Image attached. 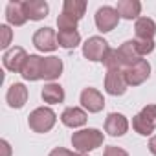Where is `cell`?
Returning <instances> with one entry per match:
<instances>
[{
	"instance_id": "obj_1",
	"label": "cell",
	"mask_w": 156,
	"mask_h": 156,
	"mask_svg": "<svg viewBox=\"0 0 156 156\" xmlns=\"http://www.w3.org/2000/svg\"><path fill=\"white\" fill-rule=\"evenodd\" d=\"M103 132L98 130V129H83V130H77L72 134V145L77 152H88V151H94L98 147L103 145Z\"/></svg>"
},
{
	"instance_id": "obj_2",
	"label": "cell",
	"mask_w": 156,
	"mask_h": 156,
	"mask_svg": "<svg viewBox=\"0 0 156 156\" xmlns=\"http://www.w3.org/2000/svg\"><path fill=\"white\" fill-rule=\"evenodd\" d=\"M55 121H57V116H55V112H53L51 108H48V107H39V108H35V110L28 116V125H30V129H31L33 132H39V134H44V132L51 130L53 125H55Z\"/></svg>"
},
{
	"instance_id": "obj_3",
	"label": "cell",
	"mask_w": 156,
	"mask_h": 156,
	"mask_svg": "<svg viewBox=\"0 0 156 156\" xmlns=\"http://www.w3.org/2000/svg\"><path fill=\"white\" fill-rule=\"evenodd\" d=\"M108 50H110L108 42L103 37H98V35L96 37H90L83 44V55L88 61H92V62H103V59L108 53Z\"/></svg>"
},
{
	"instance_id": "obj_4",
	"label": "cell",
	"mask_w": 156,
	"mask_h": 156,
	"mask_svg": "<svg viewBox=\"0 0 156 156\" xmlns=\"http://www.w3.org/2000/svg\"><path fill=\"white\" fill-rule=\"evenodd\" d=\"M125 72V79H127V85L129 87H138L141 83H145L151 75V64L147 59H140L136 64L129 66L123 70Z\"/></svg>"
},
{
	"instance_id": "obj_5",
	"label": "cell",
	"mask_w": 156,
	"mask_h": 156,
	"mask_svg": "<svg viewBox=\"0 0 156 156\" xmlns=\"http://www.w3.org/2000/svg\"><path fill=\"white\" fill-rule=\"evenodd\" d=\"M94 20H96V26H98L99 31L108 33V31H112V30L118 26V22H119V15H118L116 8L103 6V8H99V9L96 11Z\"/></svg>"
},
{
	"instance_id": "obj_6",
	"label": "cell",
	"mask_w": 156,
	"mask_h": 156,
	"mask_svg": "<svg viewBox=\"0 0 156 156\" xmlns=\"http://www.w3.org/2000/svg\"><path fill=\"white\" fill-rule=\"evenodd\" d=\"M127 79L123 70H108L105 75V90L110 96H123L127 92Z\"/></svg>"
},
{
	"instance_id": "obj_7",
	"label": "cell",
	"mask_w": 156,
	"mask_h": 156,
	"mask_svg": "<svg viewBox=\"0 0 156 156\" xmlns=\"http://www.w3.org/2000/svg\"><path fill=\"white\" fill-rule=\"evenodd\" d=\"M33 46L39 51H55L59 48L55 31L51 28H39L33 33Z\"/></svg>"
},
{
	"instance_id": "obj_8",
	"label": "cell",
	"mask_w": 156,
	"mask_h": 156,
	"mask_svg": "<svg viewBox=\"0 0 156 156\" xmlns=\"http://www.w3.org/2000/svg\"><path fill=\"white\" fill-rule=\"evenodd\" d=\"M28 53H26V50L24 48H20V46H13V48H9L6 53H4V57H2V61H4V68L6 70H9V72H22V68H24V64H26V61H28Z\"/></svg>"
},
{
	"instance_id": "obj_9",
	"label": "cell",
	"mask_w": 156,
	"mask_h": 156,
	"mask_svg": "<svg viewBox=\"0 0 156 156\" xmlns=\"http://www.w3.org/2000/svg\"><path fill=\"white\" fill-rule=\"evenodd\" d=\"M79 101H81L83 108L88 110V112H92V114L101 112L103 107H105V98H103V94H101L98 88H85V90L81 92Z\"/></svg>"
},
{
	"instance_id": "obj_10",
	"label": "cell",
	"mask_w": 156,
	"mask_h": 156,
	"mask_svg": "<svg viewBox=\"0 0 156 156\" xmlns=\"http://www.w3.org/2000/svg\"><path fill=\"white\" fill-rule=\"evenodd\" d=\"M105 130L112 138L123 136L129 130V119L123 114H119V112H110L107 116V119H105Z\"/></svg>"
},
{
	"instance_id": "obj_11",
	"label": "cell",
	"mask_w": 156,
	"mask_h": 156,
	"mask_svg": "<svg viewBox=\"0 0 156 156\" xmlns=\"http://www.w3.org/2000/svg\"><path fill=\"white\" fill-rule=\"evenodd\" d=\"M22 9L28 20H42L44 17H48V11H50L44 0H24Z\"/></svg>"
},
{
	"instance_id": "obj_12",
	"label": "cell",
	"mask_w": 156,
	"mask_h": 156,
	"mask_svg": "<svg viewBox=\"0 0 156 156\" xmlns=\"http://www.w3.org/2000/svg\"><path fill=\"white\" fill-rule=\"evenodd\" d=\"M88 116L83 108L79 107H68L64 108V112L61 114V121L64 127H70V129H77V127H83L87 123Z\"/></svg>"
},
{
	"instance_id": "obj_13",
	"label": "cell",
	"mask_w": 156,
	"mask_h": 156,
	"mask_svg": "<svg viewBox=\"0 0 156 156\" xmlns=\"http://www.w3.org/2000/svg\"><path fill=\"white\" fill-rule=\"evenodd\" d=\"M6 101H8V105L11 108H22L26 105V101H28V88L22 83H13L8 88Z\"/></svg>"
},
{
	"instance_id": "obj_14",
	"label": "cell",
	"mask_w": 156,
	"mask_h": 156,
	"mask_svg": "<svg viewBox=\"0 0 156 156\" xmlns=\"http://www.w3.org/2000/svg\"><path fill=\"white\" fill-rule=\"evenodd\" d=\"M20 75L24 77L26 81H39L42 79V57L39 55H30Z\"/></svg>"
},
{
	"instance_id": "obj_15",
	"label": "cell",
	"mask_w": 156,
	"mask_h": 156,
	"mask_svg": "<svg viewBox=\"0 0 156 156\" xmlns=\"http://www.w3.org/2000/svg\"><path fill=\"white\" fill-rule=\"evenodd\" d=\"M116 11L125 20H132V19L138 20L141 13V2L140 0H119L116 6Z\"/></svg>"
},
{
	"instance_id": "obj_16",
	"label": "cell",
	"mask_w": 156,
	"mask_h": 156,
	"mask_svg": "<svg viewBox=\"0 0 156 156\" xmlns=\"http://www.w3.org/2000/svg\"><path fill=\"white\" fill-rule=\"evenodd\" d=\"M61 73H62V61L59 57L51 55L42 59V79L53 81L57 77H61Z\"/></svg>"
},
{
	"instance_id": "obj_17",
	"label": "cell",
	"mask_w": 156,
	"mask_h": 156,
	"mask_svg": "<svg viewBox=\"0 0 156 156\" xmlns=\"http://www.w3.org/2000/svg\"><path fill=\"white\" fill-rule=\"evenodd\" d=\"M134 31L140 41H152V37L156 35V22L149 17H140L136 20Z\"/></svg>"
},
{
	"instance_id": "obj_18",
	"label": "cell",
	"mask_w": 156,
	"mask_h": 156,
	"mask_svg": "<svg viewBox=\"0 0 156 156\" xmlns=\"http://www.w3.org/2000/svg\"><path fill=\"white\" fill-rule=\"evenodd\" d=\"M118 51H119V55H121V59H123L125 68L136 64V62L141 59V55L138 53V48H136V41H125V42L118 48Z\"/></svg>"
},
{
	"instance_id": "obj_19",
	"label": "cell",
	"mask_w": 156,
	"mask_h": 156,
	"mask_svg": "<svg viewBox=\"0 0 156 156\" xmlns=\"http://www.w3.org/2000/svg\"><path fill=\"white\" fill-rule=\"evenodd\" d=\"M6 19L11 26H24L26 24V15L22 9V2H9L6 8Z\"/></svg>"
},
{
	"instance_id": "obj_20",
	"label": "cell",
	"mask_w": 156,
	"mask_h": 156,
	"mask_svg": "<svg viewBox=\"0 0 156 156\" xmlns=\"http://www.w3.org/2000/svg\"><path fill=\"white\" fill-rule=\"evenodd\" d=\"M41 96H42L44 103H50V105H57V103H62L64 101V90H62L61 85H55V83L44 85Z\"/></svg>"
},
{
	"instance_id": "obj_21",
	"label": "cell",
	"mask_w": 156,
	"mask_h": 156,
	"mask_svg": "<svg viewBox=\"0 0 156 156\" xmlns=\"http://www.w3.org/2000/svg\"><path fill=\"white\" fill-rule=\"evenodd\" d=\"M85 11H87V2L85 0H64L62 4V13L81 20L85 17Z\"/></svg>"
},
{
	"instance_id": "obj_22",
	"label": "cell",
	"mask_w": 156,
	"mask_h": 156,
	"mask_svg": "<svg viewBox=\"0 0 156 156\" xmlns=\"http://www.w3.org/2000/svg\"><path fill=\"white\" fill-rule=\"evenodd\" d=\"M57 42H59L61 48L72 50V48H75V46H79L81 35H79V31H59V33H57Z\"/></svg>"
},
{
	"instance_id": "obj_23",
	"label": "cell",
	"mask_w": 156,
	"mask_h": 156,
	"mask_svg": "<svg viewBox=\"0 0 156 156\" xmlns=\"http://www.w3.org/2000/svg\"><path fill=\"white\" fill-rule=\"evenodd\" d=\"M103 64L107 66V70H125V64H123V59H121L118 48L108 50V53L103 59Z\"/></svg>"
},
{
	"instance_id": "obj_24",
	"label": "cell",
	"mask_w": 156,
	"mask_h": 156,
	"mask_svg": "<svg viewBox=\"0 0 156 156\" xmlns=\"http://www.w3.org/2000/svg\"><path fill=\"white\" fill-rule=\"evenodd\" d=\"M132 129H134L138 134H141V136H151L152 130H154V127H152L141 114H136V116L132 118Z\"/></svg>"
},
{
	"instance_id": "obj_25",
	"label": "cell",
	"mask_w": 156,
	"mask_h": 156,
	"mask_svg": "<svg viewBox=\"0 0 156 156\" xmlns=\"http://www.w3.org/2000/svg\"><path fill=\"white\" fill-rule=\"evenodd\" d=\"M77 22L79 20L66 15V13H61L57 17V26H59L61 31H77Z\"/></svg>"
},
{
	"instance_id": "obj_26",
	"label": "cell",
	"mask_w": 156,
	"mask_h": 156,
	"mask_svg": "<svg viewBox=\"0 0 156 156\" xmlns=\"http://www.w3.org/2000/svg\"><path fill=\"white\" fill-rule=\"evenodd\" d=\"M136 48H138V53L143 57V55H149L154 51V41H140L136 39Z\"/></svg>"
},
{
	"instance_id": "obj_27",
	"label": "cell",
	"mask_w": 156,
	"mask_h": 156,
	"mask_svg": "<svg viewBox=\"0 0 156 156\" xmlns=\"http://www.w3.org/2000/svg\"><path fill=\"white\" fill-rule=\"evenodd\" d=\"M154 129H156V105H147V107H143L141 108V112H140Z\"/></svg>"
},
{
	"instance_id": "obj_28",
	"label": "cell",
	"mask_w": 156,
	"mask_h": 156,
	"mask_svg": "<svg viewBox=\"0 0 156 156\" xmlns=\"http://www.w3.org/2000/svg\"><path fill=\"white\" fill-rule=\"evenodd\" d=\"M0 33H2V41H0V46H2V48H8V46H9V42H11L13 31L9 30V26L2 24V26H0Z\"/></svg>"
},
{
	"instance_id": "obj_29",
	"label": "cell",
	"mask_w": 156,
	"mask_h": 156,
	"mask_svg": "<svg viewBox=\"0 0 156 156\" xmlns=\"http://www.w3.org/2000/svg\"><path fill=\"white\" fill-rule=\"evenodd\" d=\"M103 156H129V152H127L125 149H121V147H114V145H110V147L105 149Z\"/></svg>"
},
{
	"instance_id": "obj_30",
	"label": "cell",
	"mask_w": 156,
	"mask_h": 156,
	"mask_svg": "<svg viewBox=\"0 0 156 156\" xmlns=\"http://www.w3.org/2000/svg\"><path fill=\"white\" fill-rule=\"evenodd\" d=\"M73 152H70L68 149H64V147H55L51 152H50V156H72Z\"/></svg>"
},
{
	"instance_id": "obj_31",
	"label": "cell",
	"mask_w": 156,
	"mask_h": 156,
	"mask_svg": "<svg viewBox=\"0 0 156 156\" xmlns=\"http://www.w3.org/2000/svg\"><path fill=\"white\" fill-rule=\"evenodd\" d=\"M0 149H2V156H11V147L6 140H0Z\"/></svg>"
},
{
	"instance_id": "obj_32",
	"label": "cell",
	"mask_w": 156,
	"mask_h": 156,
	"mask_svg": "<svg viewBox=\"0 0 156 156\" xmlns=\"http://www.w3.org/2000/svg\"><path fill=\"white\" fill-rule=\"evenodd\" d=\"M149 151H151V154L156 156V136H152V138L149 140Z\"/></svg>"
},
{
	"instance_id": "obj_33",
	"label": "cell",
	"mask_w": 156,
	"mask_h": 156,
	"mask_svg": "<svg viewBox=\"0 0 156 156\" xmlns=\"http://www.w3.org/2000/svg\"><path fill=\"white\" fill-rule=\"evenodd\" d=\"M72 156H87V154H81V152H73Z\"/></svg>"
}]
</instances>
